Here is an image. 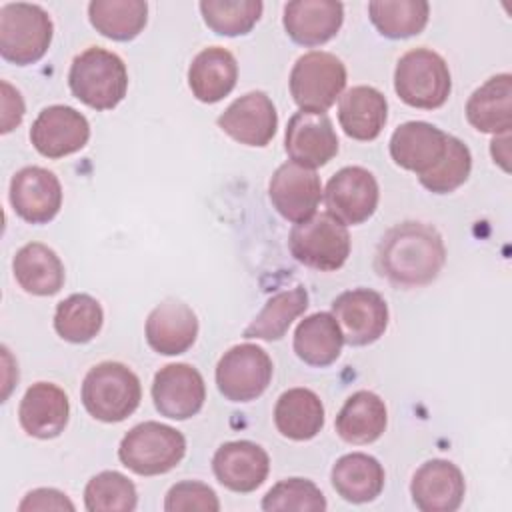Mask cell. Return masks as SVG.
Listing matches in <instances>:
<instances>
[{
  "label": "cell",
  "instance_id": "obj_7",
  "mask_svg": "<svg viewBox=\"0 0 512 512\" xmlns=\"http://www.w3.org/2000/svg\"><path fill=\"white\" fill-rule=\"evenodd\" d=\"M290 94L300 110L326 114V110L342 96L346 86L344 62L324 50L302 54L290 72Z\"/></svg>",
  "mask_w": 512,
  "mask_h": 512
},
{
  "label": "cell",
  "instance_id": "obj_8",
  "mask_svg": "<svg viewBox=\"0 0 512 512\" xmlns=\"http://www.w3.org/2000/svg\"><path fill=\"white\" fill-rule=\"evenodd\" d=\"M288 248L300 264L332 272L342 268L350 256V234L340 220L320 212L292 226Z\"/></svg>",
  "mask_w": 512,
  "mask_h": 512
},
{
  "label": "cell",
  "instance_id": "obj_19",
  "mask_svg": "<svg viewBox=\"0 0 512 512\" xmlns=\"http://www.w3.org/2000/svg\"><path fill=\"white\" fill-rule=\"evenodd\" d=\"M410 494L422 512H454L466 494L464 474L454 462L432 458L414 472Z\"/></svg>",
  "mask_w": 512,
  "mask_h": 512
},
{
  "label": "cell",
  "instance_id": "obj_3",
  "mask_svg": "<svg viewBox=\"0 0 512 512\" xmlns=\"http://www.w3.org/2000/svg\"><path fill=\"white\" fill-rule=\"evenodd\" d=\"M86 412L106 424L122 422L140 406L142 386L138 376L122 362H100L82 380Z\"/></svg>",
  "mask_w": 512,
  "mask_h": 512
},
{
  "label": "cell",
  "instance_id": "obj_18",
  "mask_svg": "<svg viewBox=\"0 0 512 512\" xmlns=\"http://www.w3.org/2000/svg\"><path fill=\"white\" fill-rule=\"evenodd\" d=\"M212 472L224 488L248 494L268 478L270 456L260 444L250 440L224 442L212 456Z\"/></svg>",
  "mask_w": 512,
  "mask_h": 512
},
{
  "label": "cell",
  "instance_id": "obj_39",
  "mask_svg": "<svg viewBox=\"0 0 512 512\" xmlns=\"http://www.w3.org/2000/svg\"><path fill=\"white\" fill-rule=\"evenodd\" d=\"M326 508L322 490L306 478L280 480L262 498V510L266 512H324Z\"/></svg>",
  "mask_w": 512,
  "mask_h": 512
},
{
  "label": "cell",
  "instance_id": "obj_24",
  "mask_svg": "<svg viewBox=\"0 0 512 512\" xmlns=\"http://www.w3.org/2000/svg\"><path fill=\"white\" fill-rule=\"evenodd\" d=\"M238 80V62L222 46H210L198 52L188 68V86L196 100L216 104L226 98Z\"/></svg>",
  "mask_w": 512,
  "mask_h": 512
},
{
  "label": "cell",
  "instance_id": "obj_35",
  "mask_svg": "<svg viewBox=\"0 0 512 512\" xmlns=\"http://www.w3.org/2000/svg\"><path fill=\"white\" fill-rule=\"evenodd\" d=\"M104 324V310L90 294H70L58 302L54 312L56 334L72 344H86L98 336Z\"/></svg>",
  "mask_w": 512,
  "mask_h": 512
},
{
  "label": "cell",
  "instance_id": "obj_27",
  "mask_svg": "<svg viewBox=\"0 0 512 512\" xmlns=\"http://www.w3.org/2000/svg\"><path fill=\"white\" fill-rule=\"evenodd\" d=\"M12 272L18 286L32 296L58 294L66 278L60 256L42 242L24 244L12 260Z\"/></svg>",
  "mask_w": 512,
  "mask_h": 512
},
{
  "label": "cell",
  "instance_id": "obj_36",
  "mask_svg": "<svg viewBox=\"0 0 512 512\" xmlns=\"http://www.w3.org/2000/svg\"><path fill=\"white\" fill-rule=\"evenodd\" d=\"M84 506L88 512H132L138 506V492L128 476L104 470L88 480Z\"/></svg>",
  "mask_w": 512,
  "mask_h": 512
},
{
  "label": "cell",
  "instance_id": "obj_16",
  "mask_svg": "<svg viewBox=\"0 0 512 512\" xmlns=\"http://www.w3.org/2000/svg\"><path fill=\"white\" fill-rule=\"evenodd\" d=\"M218 128L244 146H268L278 128V112L262 90L236 98L220 116Z\"/></svg>",
  "mask_w": 512,
  "mask_h": 512
},
{
  "label": "cell",
  "instance_id": "obj_15",
  "mask_svg": "<svg viewBox=\"0 0 512 512\" xmlns=\"http://www.w3.org/2000/svg\"><path fill=\"white\" fill-rule=\"evenodd\" d=\"M10 204L28 224H48L62 206L58 176L42 166H26L10 180Z\"/></svg>",
  "mask_w": 512,
  "mask_h": 512
},
{
  "label": "cell",
  "instance_id": "obj_32",
  "mask_svg": "<svg viewBox=\"0 0 512 512\" xmlns=\"http://www.w3.org/2000/svg\"><path fill=\"white\" fill-rule=\"evenodd\" d=\"M88 18L102 36L128 42L144 30L148 4L144 0H92L88 4Z\"/></svg>",
  "mask_w": 512,
  "mask_h": 512
},
{
  "label": "cell",
  "instance_id": "obj_17",
  "mask_svg": "<svg viewBox=\"0 0 512 512\" xmlns=\"http://www.w3.org/2000/svg\"><path fill=\"white\" fill-rule=\"evenodd\" d=\"M284 150L292 162L320 168L338 154V136L328 114L296 112L286 126Z\"/></svg>",
  "mask_w": 512,
  "mask_h": 512
},
{
  "label": "cell",
  "instance_id": "obj_12",
  "mask_svg": "<svg viewBox=\"0 0 512 512\" xmlns=\"http://www.w3.org/2000/svg\"><path fill=\"white\" fill-rule=\"evenodd\" d=\"M90 140V124L72 106H46L30 128V142L46 158H64L82 150Z\"/></svg>",
  "mask_w": 512,
  "mask_h": 512
},
{
  "label": "cell",
  "instance_id": "obj_21",
  "mask_svg": "<svg viewBox=\"0 0 512 512\" xmlns=\"http://www.w3.org/2000/svg\"><path fill=\"white\" fill-rule=\"evenodd\" d=\"M146 342L162 356L184 354L198 336V316L182 300L160 302L146 318Z\"/></svg>",
  "mask_w": 512,
  "mask_h": 512
},
{
  "label": "cell",
  "instance_id": "obj_37",
  "mask_svg": "<svg viewBox=\"0 0 512 512\" xmlns=\"http://www.w3.org/2000/svg\"><path fill=\"white\" fill-rule=\"evenodd\" d=\"M260 0H202L200 12L206 26L220 36L248 34L260 20Z\"/></svg>",
  "mask_w": 512,
  "mask_h": 512
},
{
  "label": "cell",
  "instance_id": "obj_14",
  "mask_svg": "<svg viewBox=\"0 0 512 512\" xmlns=\"http://www.w3.org/2000/svg\"><path fill=\"white\" fill-rule=\"evenodd\" d=\"M268 196L282 218L298 224L316 214L322 200V182L312 168L290 160L274 170Z\"/></svg>",
  "mask_w": 512,
  "mask_h": 512
},
{
  "label": "cell",
  "instance_id": "obj_34",
  "mask_svg": "<svg viewBox=\"0 0 512 512\" xmlns=\"http://www.w3.org/2000/svg\"><path fill=\"white\" fill-rule=\"evenodd\" d=\"M374 28L392 40L420 34L430 18V4L424 0H374L368 4Z\"/></svg>",
  "mask_w": 512,
  "mask_h": 512
},
{
  "label": "cell",
  "instance_id": "obj_30",
  "mask_svg": "<svg viewBox=\"0 0 512 512\" xmlns=\"http://www.w3.org/2000/svg\"><path fill=\"white\" fill-rule=\"evenodd\" d=\"M274 424L288 440H310L324 426V404L310 388H290L276 400Z\"/></svg>",
  "mask_w": 512,
  "mask_h": 512
},
{
  "label": "cell",
  "instance_id": "obj_2",
  "mask_svg": "<svg viewBox=\"0 0 512 512\" xmlns=\"http://www.w3.org/2000/svg\"><path fill=\"white\" fill-rule=\"evenodd\" d=\"M68 84L82 104L94 110H112L126 96L128 70L118 54L90 46L72 60Z\"/></svg>",
  "mask_w": 512,
  "mask_h": 512
},
{
  "label": "cell",
  "instance_id": "obj_11",
  "mask_svg": "<svg viewBox=\"0 0 512 512\" xmlns=\"http://www.w3.org/2000/svg\"><path fill=\"white\" fill-rule=\"evenodd\" d=\"M350 346H368L376 342L388 326V304L382 294L370 288H354L332 300L330 312Z\"/></svg>",
  "mask_w": 512,
  "mask_h": 512
},
{
  "label": "cell",
  "instance_id": "obj_42",
  "mask_svg": "<svg viewBox=\"0 0 512 512\" xmlns=\"http://www.w3.org/2000/svg\"><path fill=\"white\" fill-rule=\"evenodd\" d=\"M24 118V100L22 94L10 86L6 80H2V134L12 132L16 126H20Z\"/></svg>",
  "mask_w": 512,
  "mask_h": 512
},
{
  "label": "cell",
  "instance_id": "obj_22",
  "mask_svg": "<svg viewBox=\"0 0 512 512\" xmlns=\"http://www.w3.org/2000/svg\"><path fill=\"white\" fill-rule=\"evenodd\" d=\"M344 22V6L334 0H294L284 6L286 34L300 46H320L332 40Z\"/></svg>",
  "mask_w": 512,
  "mask_h": 512
},
{
  "label": "cell",
  "instance_id": "obj_25",
  "mask_svg": "<svg viewBox=\"0 0 512 512\" xmlns=\"http://www.w3.org/2000/svg\"><path fill=\"white\" fill-rule=\"evenodd\" d=\"M388 120L386 96L372 86H352L340 96L338 122L346 136L370 142L380 136Z\"/></svg>",
  "mask_w": 512,
  "mask_h": 512
},
{
  "label": "cell",
  "instance_id": "obj_6",
  "mask_svg": "<svg viewBox=\"0 0 512 512\" xmlns=\"http://www.w3.org/2000/svg\"><path fill=\"white\" fill-rule=\"evenodd\" d=\"M54 24L38 4L10 2L0 8V54L6 62L28 66L50 48Z\"/></svg>",
  "mask_w": 512,
  "mask_h": 512
},
{
  "label": "cell",
  "instance_id": "obj_40",
  "mask_svg": "<svg viewBox=\"0 0 512 512\" xmlns=\"http://www.w3.org/2000/svg\"><path fill=\"white\" fill-rule=\"evenodd\" d=\"M164 510L166 512H218L220 510V500L216 492L198 480H182L174 484L164 500Z\"/></svg>",
  "mask_w": 512,
  "mask_h": 512
},
{
  "label": "cell",
  "instance_id": "obj_28",
  "mask_svg": "<svg viewBox=\"0 0 512 512\" xmlns=\"http://www.w3.org/2000/svg\"><path fill=\"white\" fill-rule=\"evenodd\" d=\"M386 424L388 410L384 400L370 390H358L342 404L334 428L348 444H372L384 434Z\"/></svg>",
  "mask_w": 512,
  "mask_h": 512
},
{
  "label": "cell",
  "instance_id": "obj_31",
  "mask_svg": "<svg viewBox=\"0 0 512 512\" xmlns=\"http://www.w3.org/2000/svg\"><path fill=\"white\" fill-rule=\"evenodd\" d=\"M342 344V330L330 312H316L300 320L292 342L296 356L316 368L334 364L342 352Z\"/></svg>",
  "mask_w": 512,
  "mask_h": 512
},
{
  "label": "cell",
  "instance_id": "obj_29",
  "mask_svg": "<svg viewBox=\"0 0 512 512\" xmlns=\"http://www.w3.org/2000/svg\"><path fill=\"white\" fill-rule=\"evenodd\" d=\"M330 480L342 500L352 504H364L380 496L386 474L382 464L374 456L364 452H352L340 456L334 462Z\"/></svg>",
  "mask_w": 512,
  "mask_h": 512
},
{
  "label": "cell",
  "instance_id": "obj_13",
  "mask_svg": "<svg viewBox=\"0 0 512 512\" xmlns=\"http://www.w3.org/2000/svg\"><path fill=\"white\" fill-rule=\"evenodd\" d=\"M206 400L202 374L184 362L162 366L152 382L154 408L170 420H188L196 416Z\"/></svg>",
  "mask_w": 512,
  "mask_h": 512
},
{
  "label": "cell",
  "instance_id": "obj_20",
  "mask_svg": "<svg viewBox=\"0 0 512 512\" xmlns=\"http://www.w3.org/2000/svg\"><path fill=\"white\" fill-rule=\"evenodd\" d=\"M70 418V402L66 392L52 382L32 384L18 406V422L22 430L38 440H50L64 432Z\"/></svg>",
  "mask_w": 512,
  "mask_h": 512
},
{
  "label": "cell",
  "instance_id": "obj_4",
  "mask_svg": "<svg viewBox=\"0 0 512 512\" xmlns=\"http://www.w3.org/2000/svg\"><path fill=\"white\" fill-rule=\"evenodd\" d=\"M186 454L180 430L154 420L136 424L118 446L120 462L138 476H158L174 470Z\"/></svg>",
  "mask_w": 512,
  "mask_h": 512
},
{
  "label": "cell",
  "instance_id": "obj_38",
  "mask_svg": "<svg viewBox=\"0 0 512 512\" xmlns=\"http://www.w3.org/2000/svg\"><path fill=\"white\" fill-rule=\"evenodd\" d=\"M472 170V154L470 148L456 136L448 134L446 150L442 158L422 176H418L420 184L432 194H448L460 188Z\"/></svg>",
  "mask_w": 512,
  "mask_h": 512
},
{
  "label": "cell",
  "instance_id": "obj_5",
  "mask_svg": "<svg viewBox=\"0 0 512 512\" xmlns=\"http://www.w3.org/2000/svg\"><path fill=\"white\" fill-rule=\"evenodd\" d=\"M394 90L412 108L436 110L444 106L452 90L446 60L430 48L408 50L396 64Z\"/></svg>",
  "mask_w": 512,
  "mask_h": 512
},
{
  "label": "cell",
  "instance_id": "obj_41",
  "mask_svg": "<svg viewBox=\"0 0 512 512\" xmlns=\"http://www.w3.org/2000/svg\"><path fill=\"white\" fill-rule=\"evenodd\" d=\"M18 510L20 512H26V510H68V512H74L76 506L72 504V500L56 490V488H36V490H30L22 502L18 504Z\"/></svg>",
  "mask_w": 512,
  "mask_h": 512
},
{
  "label": "cell",
  "instance_id": "obj_33",
  "mask_svg": "<svg viewBox=\"0 0 512 512\" xmlns=\"http://www.w3.org/2000/svg\"><path fill=\"white\" fill-rule=\"evenodd\" d=\"M308 308V292L302 286L278 292L270 296L264 308L254 316V320L244 328V338L256 340H280L288 332L290 324L304 314Z\"/></svg>",
  "mask_w": 512,
  "mask_h": 512
},
{
  "label": "cell",
  "instance_id": "obj_1",
  "mask_svg": "<svg viewBox=\"0 0 512 512\" xmlns=\"http://www.w3.org/2000/svg\"><path fill=\"white\" fill-rule=\"evenodd\" d=\"M446 248L440 232L424 222H400L392 226L376 248L378 274L396 286H426L440 274Z\"/></svg>",
  "mask_w": 512,
  "mask_h": 512
},
{
  "label": "cell",
  "instance_id": "obj_26",
  "mask_svg": "<svg viewBox=\"0 0 512 512\" xmlns=\"http://www.w3.org/2000/svg\"><path fill=\"white\" fill-rule=\"evenodd\" d=\"M466 120L486 134H506L512 128V76L488 78L466 102Z\"/></svg>",
  "mask_w": 512,
  "mask_h": 512
},
{
  "label": "cell",
  "instance_id": "obj_10",
  "mask_svg": "<svg viewBox=\"0 0 512 512\" xmlns=\"http://www.w3.org/2000/svg\"><path fill=\"white\" fill-rule=\"evenodd\" d=\"M380 188L374 174L362 166L340 168L326 184V212L344 226L366 222L378 208Z\"/></svg>",
  "mask_w": 512,
  "mask_h": 512
},
{
  "label": "cell",
  "instance_id": "obj_9",
  "mask_svg": "<svg viewBox=\"0 0 512 512\" xmlns=\"http://www.w3.org/2000/svg\"><path fill=\"white\" fill-rule=\"evenodd\" d=\"M274 364L268 352L244 342L226 350L216 364L218 392L230 402H250L262 396L272 380Z\"/></svg>",
  "mask_w": 512,
  "mask_h": 512
},
{
  "label": "cell",
  "instance_id": "obj_23",
  "mask_svg": "<svg viewBox=\"0 0 512 512\" xmlns=\"http://www.w3.org/2000/svg\"><path fill=\"white\" fill-rule=\"evenodd\" d=\"M446 140L448 134L438 126L422 120H410L392 132L390 156L400 168L422 176L442 158Z\"/></svg>",
  "mask_w": 512,
  "mask_h": 512
}]
</instances>
